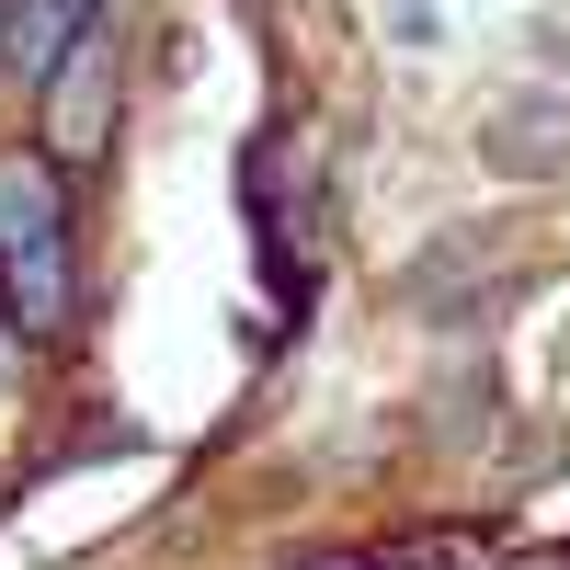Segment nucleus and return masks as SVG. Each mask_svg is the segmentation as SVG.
<instances>
[{"label":"nucleus","instance_id":"nucleus-1","mask_svg":"<svg viewBox=\"0 0 570 570\" xmlns=\"http://www.w3.org/2000/svg\"><path fill=\"white\" fill-rule=\"evenodd\" d=\"M0 285H12L23 331H58V308H69V206H58V160L46 149L0 160Z\"/></svg>","mask_w":570,"mask_h":570},{"label":"nucleus","instance_id":"nucleus-2","mask_svg":"<svg viewBox=\"0 0 570 570\" xmlns=\"http://www.w3.org/2000/svg\"><path fill=\"white\" fill-rule=\"evenodd\" d=\"M46 91V160H104V137H115V91H126V35L115 12H91L69 35V58L35 80Z\"/></svg>","mask_w":570,"mask_h":570},{"label":"nucleus","instance_id":"nucleus-3","mask_svg":"<svg viewBox=\"0 0 570 570\" xmlns=\"http://www.w3.org/2000/svg\"><path fill=\"white\" fill-rule=\"evenodd\" d=\"M0 320H12V285H0Z\"/></svg>","mask_w":570,"mask_h":570}]
</instances>
